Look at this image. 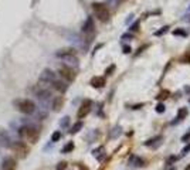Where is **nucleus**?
<instances>
[{
    "label": "nucleus",
    "instance_id": "obj_24",
    "mask_svg": "<svg viewBox=\"0 0 190 170\" xmlns=\"http://www.w3.org/2000/svg\"><path fill=\"white\" fill-rule=\"evenodd\" d=\"M60 138H61V132L60 131L54 132L53 136H51V142H57V140H60Z\"/></svg>",
    "mask_w": 190,
    "mask_h": 170
},
{
    "label": "nucleus",
    "instance_id": "obj_27",
    "mask_svg": "<svg viewBox=\"0 0 190 170\" xmlns=\"http://www.w3.org/2000/svg\"><path fill=\"white\" fill-rule=\"evenodd\" d=\"M114 70H115V65H111V67H108L107 70H105V74L107 75H111L114 72Z\"/></svg>",
    "mask_w": 190,
    "mask_h": 170
},
{
    "label": "nucleus",
    "instance_id": "obj_37",
    "mask_svg": "<svg viewBox=\"0 0 190 170\" xmlns=\"http://www.w3.org/2000/svg\"><path fill=\"white\" fill-rule=\"evenodd\" d=\"M185 170H190V163H189V165H187V167H186Z\"/></svg>",
    "mask_w": 190,
    "mask_h": 170
},
{
    "label": "nucleus",
    "instance_id": "obj_39",
    "mask_svg": "<svg viewBox=\"0 0 190 170\" xmlns=\"http://www.w3.org/2000/svg\"><path fill=\"white\" fill-rule=\"evenodd\" d=\"M168 170H175V169H173V167H170V169H168Z\"/></svg>",
    "mask_w": 190,
    "mask_h": 170
},
{
    "label": "nucleus",
    "instance_id": "obj_23",
    "mask_svg": "<svg viewBox=\"0 0 190 170\" xmlns=\"http://www.w3.org/2000/svg\"><path fill=\"white\" fill-rule=\"evenodd\" d=\"M165 109H166V106H165L163 102H159V104L156 105V112H158V113L165 112Z\"/></svg>",
    "mask_w": 190,
    "mask_h": 170
},
{
    "label": "nucleus",
    "instance_id": "obj_20",
    "mask_svg": "<svg viewBox=\"0 0 190 170\" xmlns=\"http://www.w3.org/2000/svg\"><path fill=\"white\" fill-rule=\"evenodd\" d=\"M173 35H182V37H186V35H187V31L183 30V28H176V30H173Z\"/></svg>",
    "mask_w": 190,
    "mask_h": 170
},
{
    "label": "nucleus",
    "instance_id": "obj_35",
    "mask_svg": "<svg viewBox=\"0 0 190 170\" xmlns=\"http://www.w3.org/2000/svg\"><path fill=\"white\" fill-rule=\"evenodd\" d=\"M122 38L125 40V38H132V34H125V35H122Z\"/></svg>",
    "mask_w": 190,
    "mask_h": 170
},
{
    "label": "nucleus",
    "instance_id": "obj_10",
    "mask_svg": "<svg viewBox=\"0 0 190 170\" xmlns=\"http://www.w3.org/2000/svg\"><path fill=\"white\" fill-rule=\"evenodd\" d=\"M33 91H34V94L39 96L40 99H50V96H51V92H50V89H47V88L36 87V88H33Z\"/></svg>",
    "mask_w": 190,
    "mask_h": 170
},
{
    "label": "nucleus",
    "instance_id": "obj_28",
    "mask_svg": "<svg viewBox=\"0 0 190 170\" xmlns=\"http://www.w3.org/2000/svg\"><path fill=\"white\" fill-rule=\"evenodd\" d=\"M114 131H115V132H112V133H111V138H115V136H117V133L119 135V133H121V128L118 126V128H115Z\"/></svg>",
    "mask_w": 190,
    "mask_h": 170
},
{
    "label": "nucleus",
    "instance_id": "obj_21",
    "mask_svg": "<svg viewBox=\"0 0 190 170\" xmlns=\"http://www.w3.org/2000/svg\"><path fill=\"white\" fill-rule=\"evenodd\" d=\"M73 149H74V143H73V142H70V143H67L64 148H63L61 152H63V153H68V152H71Z\"/></svg>",
    "mask_w": 190,
    "mask_h": 170
},
{
    "label": "nucleus",
    "instance_id": "obj_18",
    "mask_svg": "<svg viewBox=\"0 0 190 170\" xmlns=\"http://www.w3.org/2000/svg\"><path fill=\"white\" fill-rule=\"evenodd\" d=\"M187 109L186 108H180L179 109V112H177V119H179V121H182V119H185L186 116H187Z\"/></svg>",
    "mask_w": 190,
    "mask_h": 170
},
{
    "label": "nucleus",
    "instance_id": "obj_13",
    "mask_svg": "<svg viewBox=\"0 0 190 170\" xmlns=\"http://www.w3.org/2000/svg\"><path fill=\"white\" fill-rule=\"evenodd\" d=\"M51 85H53V88L56 89V91H58V92H65L67 91V88H68V85L65 82H63V81H58V79H56L54 82H51Z\"/></svg>",
    "mask_w": 190,
    "mask_h": 170
},
{
    "label": "nucleus",
    "instance_id": "obj_36",
    "mask_svg": "<svg viewBox=\"0 0 190 170\" xmlns=\"http://www.w3.org/2000/svg\"><path fill=\"white\" fill-rule=\"evenodd\" d=\"M142 106H143V104H141V105H135V106H134V109H141Z\"/></svg>",
    "mask_w": 190,
    "mask_h": 170
},
{
    "label": "nucleus",
    "instance_id": "obj_7",
    "mask_svg": "<svg viewBox=\"0 0 190 170\" xmlns=\"http://www.w3.org/2000/svg\"><path fill=\"white\" fill-rule=\"evenodd\" d=\"M14 152H17L20 156H27V153H29V146H27L24 142H20V140H17V142H13L12 143V148Z\"/></svg>",
    "mask_w": 190,
    "mask_h": 170
},
{
    "label": "nucleus",
    "instance_id": "obj_5",
    "mask_svg": "<svg viewBox=\"0 0 190 170\" xmlns=\"http://www.w3.org/2000/svg\"><path fill=\"white\" fill-rule=\"evenodd\" d=\"M91 106H92V102H91L90 99L84 101V102L81 104V106H80V109H78V112H77L78 119H84V118H85L87 115L91 112Z\"/></svg>",
    "mask_w": 190,
    "mask_h": 170
},
{
    "label": "nucleus",
    "instance_id": "obj_19",
    "mask_svg": "<svg viewBox=\"0 0 190 170\" xmlns=\"http://www.w3.org/2000/svg\"><path fill=\"white\" fill-rule=\"evenodd\" d=\"M81 128H82V122H81V121H78V122L75 123V125H73V128L70 129V133H73V135H74V133H77Z\"/></svg>",
    "mask_w": 190,
    "mask_h": 170
},
{
    "label": "nucleus",
    "instance_id": "obj_38",
    "mask_svg": "<svg viewBox=\"0 0 190 170\" xmlns=\"http://www.w3.org/2000/svg\"><path fill=\"white\" fill-rule=\"evenodd\" d=\"M185 91H187V92H190V88L187 87V88H185Z\"/></svg>",
    "mask_w": 190,
    "mask_h": 170
},
{
    "label": "nucleus",
    "instance_id": "obj_16",
    "mask_svg": "<svg viewBox=\"0 0 190 170\" xmlns=\"http://www.w3.org/2000/svg\"><path fill=\"white\" fill-rule=\"evenodd\" d=\"M14 166H16V162L12 157H7L5 162H3V166H2V170H14Z\"/></svg>",
    "mask_w": 190,
    "mask_h": 170
},
{
    "label": "nucleus",
    "instance_id": "obj_4",
    "mask_svg": "<svg viewBox=\"0 0 190 170\" xmlns=\"http://www.w3.org/2000/svg\"><path fill=\"white\" fill-rule=\"evenodd\" d=\"M58 74L61 75V78H64L65 81H68V82H71V81H74V79H75V71H74L71 67H68V65L60 67Z\"/></svg>",
    "mask_w": 190,
    "mask_h": 170
},
{
    "label": "nucleus",
    "instance_id": "obj_34",
    "mask_svg": "<svg viewBox=\"0 0 190 170\" xmlns=\"http://www.w3.org/2000/svg\"><path fill=\"white\" fill-rule=\"evenodd\" d=\"M177 160V157H175V156H172V157H169V162H168V165H170L172 162H176Z\"/></svg>",
    "mask_w": 190,
    "mask_h": 170
},
{
    "label": "nucleus",
    "instance_id": "obj_17",
    "mask_svg": "<svg viewBox=\"0 0 190 170\" xmlns=\"http://www.w3.org/2000/svg\"><path fill=\"white\" fill-rule=\"evenodd\" d=\"M129 162H131V165L132 166H142L143 165V160L138 156H131Z\"/></svg>",
    "mask_w": 190,
    "mask_h": 170
},
{
    "label": "nucleus",
    "instance_id": "obj_11",
    "mask_svg": "<svg viewBox=\"0 0 190 170\" xmlns=\"http://www.w3.org/2000/svg\"><path fill=\"white\" fill-rule=\"evenodd\" d=\"M81 30H82V33H85V34H90V33L94 31V20H92V17L87 18V22L82 24Z\"/></svg>",
    "mask_w": 190,
    "mask_h": 170
},
{
    "label": "nucleus",
    "instance_id": "obj_29",
    "mask_svg": "<svg viewBox=\"0 0 190 170\" xmlns=\"http://www.w3.org/2000/svg\"><path fill=\"white\" fill-rule=\"evenodd\" d=\"M189 152H190V145H187V146H185V148H183V150H182V155H187Z\"/></svg>",
    "mask_w": 190,
    "mask_h": 170
},
{
    "label": "nucleus",
    "instance_id": "obj_2",
    "mask_svg": "<svg viewBox=\"0 0 190 170\" xmlns=\"http://www.w3.org/2000/svg\"><path fill=\"white\" fill-rule=\"evenodd\" d=\"M14 105H16V108L20 112L26 113V115H30V113L36 112V104L31 99H17V101H14Z\"/></svg>",
    "mask_w": 190,
    "mask_h": 170
},
{
    "label": "nucleus",
    "instance_id": "obj_32",
    "mask_svg": "<svg viewBox=\"0 0 190 170\" xmlns=\"http://www.w3.org/2000/svg\"><path fill=\"white\" fill-rule=\"evenodd\" d=\"M189 139H190V132L187 133V135H185L183 138H182V140H183V142H189Z\"/></svg>",
    "mask_w": 190,
    "mask_h": 170
},
{
    "label": "nucleus",
    "instance_id": "obj_14",
    "mask_svg": "<svg viewBox=\"0 0 190 170\" xmlns=\"http://www.w3.org/2000/svg\"><path fill=\"white\" fill-rule=\"evenodd\" d=\"M63 105H64V98L63 96H56L54 99H53V111H56L58 112L61 108H63Z\"/></svg>",
    "mask_w": 190,
    "mask_h": 170
},
{
    "label": "nucleus",
    "instance_id": "obj_6",
    "mask_svg": "<svg viewBox=\"0 0 190 170\" xmlns=\"http://www.w3.org/2000/svg\"><path fill=\"white\" fill-rule=\"evenodd\" d=\"M57 79V75L54 71L48 70V68H46V70H43V72H41V75H40V82H46V84H51L54 82Z\"/></svg>",
    "mask_w": 190,
    "mask_h": 170
},
{
    "label": "nucleus",
    "instance_id": "obj_33",
    "mask_svg": "<svg viewBox=\"0 0 190 170\" xmlns=\"http://www.w3.org/2000/svg\"><path fill=\"white\" fill-rule=\"evenodd\" d=\"M138 26H139V22H136L134 26L131 27V30H132V31H136V30H138Z\"/></svg>",
    "mask_w": 190,
    "mask_h": 170
},
{
    "label": "nucleus",
    "instance_id": "obj_25",
    "mask_svg": "<svg viewBox=\"0 0 190 170\" xmlns=\"http://www.w3.org/2000/svg\"><path fill=\"white\" fill-rule=\"evenodd\" d=\"M68 123H70V118L68 116H65V118H63V121L60 122V125H61V128H67L68 126Z\"/></svg>",
    "mask_w": 190,
    "mask_h": 170
},
{
    "label": "nucleus",
    "instance_id": "obj_31",
    "mask_svg": "<svg viewBox=\"0 0 190 170\" xmlns=\"http://www.w3.org/2000/svg\"><path fill=\"white\" fill-rule=\"evenodd\" d=\"M65 165H67V163H64V162H61L60 165H58V167H57V170H64V169H65Z\"/></svg>",
    "mask_w": 190,
    "mask_h": 170
},
{
    "label": "nucleus",
    "instance_id": "obj_26",
    "mask_svg": "<svg viewBox=\"0 0 190 170\" xmlns=\"http://www.w3.org/2000/svg\"><path fill=\"white\" fill-rule=\"evenodd\" d=\"M168 28H169L168 26L162 27V28H160L159 31H156V33H155V35H162V34H165V33H166V31H168Z\"/></svg>",
    "mask_w": 190,
    "mask_h": 170
},
{
    "label": "nucleus",
    "instance_id": "obj_30",
    "mask_svg": "<svg viewBox=\"0 0 190 170\" xmlns=\"http://www.w3.org/2000/svg\"><path fill=\"white\" fill-rule=\"evenodd\" d=\"M122 50H124V52H125V54H129V52L132 51L129 45H124V48H122Z\"/></svg>",
    "mask_w": 190,
    "mask_h": 170
},
{
    "label": "nucleus",
    "instance_id": "obj_8",
    "mask_svg": "<svg viewBox=\"0 0 190 170\" xmlns=\"http://www.w3.org/2000/svg\"><path fill=\"white\" fill-rule=\"evenodd\" d=\"M56 57L61 58V60H67L70 57H75V50L74 48H63L56 52Z\"/></svg>",
    "mask_w": 190,
    "mask_h": 170
},
{
    "label": "nucleus",
    "instance_id": "obj_40",
    "mask_svg": "<svg viewBox=\"0 0 190 170\" xmlns=\"http://www.w3.org/2000/svg\"><path fill=\"white\" fill-rule=\"evenodd\" d=\"M189 9H190V6H189Z\"/></svg>",
    "mask_w": 190,
    "mask_h": 170
},
{
    "label": "nucleus",
    "instance_id": "obj_1",
    "mask_svg": "<svg viewBox=\"0 0 190 170\" xmlns=\"http://www.w3.org/2000/svg\"><path fill=\"white\" fill-rule=\"evenodd\" d=\"M19 136H22L23 139H27L29 142L31 143H36L37 140H39V136H40V132L33 126H29V125H24V126L19 128L17 131Z\"/></svg>",
    "mask_w": 190,
    "mask_h": 170
},
{
    "label": "nucleus",
    "instance_id": "obj_15",
    "mask_svg": "<svg viewBox=\"0 0 190 170\" xmlns=\"http://www.w3.org/2000/svg\"><path fill=\"white\" fill-rule=\"evenodd\" d=\"M90 84L94 88H102L105 85V78L104 77H94V78H91Z\"/></svg>",
    "mask_w": 190,
    "mask_h": 170
},
{
    "label": "nucleus",
    "instance_id": "obj_12",
    "mask_svg": "<svg viewBox=\"0 0 190 170\" xmlns=\"http://www.w3.org/2000/svg\"><path fill=\"white\" fill-rule=\"evenodd\" d=\"M162 140H163V138L162 136H155V138H152V139H149V140H146L145 142V145L146 146H149V148H153V149H156V148H159V145L162 143Z\"/></svg>",
    "mask_w": 190,
    "mask_h": 170
},
{
    "label": "nucleus",
    "instance_id": "obj_3",
    "mask_svg": "<svg viewBox=\"0 0 190 170\" xmlns=\"http://www.w3.org/2000/svg\"><path fill=\"white\" fill-rule=\"evenodd\" d=\"M92 10H94L95 16L100 18L101 22H108L109 20V10L107 5L104 3H94L92 5Z\"/></svg>",
    "mask_w": 190,
    "mask_h": 170
},
{
    "label": "nucleus",
    "instance_id": "obj_22",
    "mask_svg": "<svg viewBox=\"0 0 190 170\" xmlns=\"http://www.w3.org/2000/svg\"><path fill=\"white\" fill-rule=\"evenodd\" d=\"M168 96H169V91H166V89H165V91L160 92V94H159L158 96H156V98H158L159 101H163V99H166Z\"/></svg>",
    "mask_w": 190,
    "mask_h": 170
},
{
    "label": "nucleus",
    "instance_id": "obj_9",
    "mask_svg": "<svg viewBox=\"0 0 190 170\" xmlns=\"http://www.w3.org/2000/svg\"><path fill=\"white\" fill-rule=\"evenodd\" d=\"M12 143H13V140L10 139L9 133L5 129H0V145L5 148H12Z\"/></svg>",
    "mask_w": 190,
    "mask_h": 170
}]
</instances>
